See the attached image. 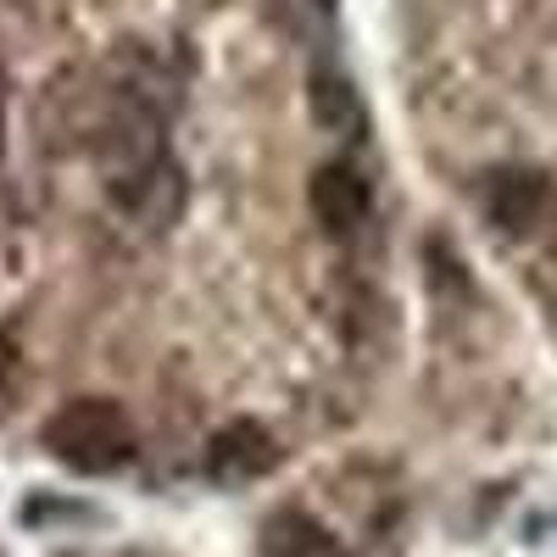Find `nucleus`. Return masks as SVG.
I'll return each mask as SVG.
<instances>
[{
  "mask_svg": "<svg viewBox=\"0 0 557 557\" xmlns=\"http://www.w3.org/2000/svg\"><path fill=\"white\" fill-rule=\"evenodd\" d=\"M257 557H351V552L312 513H301V507H278V513H268L262 530H257Z\"/></svg>",
  "mask_w": 557,
  "mask_h": 557,
  "instance_id": "nucleus-5",
  "label": "nucleus"
},
{
  "mask_svg": "<svg viewBox=\"0 0 557 557\" xmlns=\"http://www.w3.org/2000/svg\"><path fill=\"white\" fill-rule=\"evenodd\" d=\"M480 201H485V218L496 228H507V235H524V228L541 218L546 207V178L530 173V168H496L485 173L480 184Z\"/></svg>",
  "mask_w": 557,
  "mask_h": 557,
  "instance_id": "nucleus-4",
  "label": "nucleus"
},
{
  "mask_svg": "<svg viewBox=\"0 0 557 557\" xmlns=\"http://www.w3.org/2000/svg\"><path fill=\"white\" fill-rule=\"evenodd\" d=\"M307 201H312V218L330 228L335 240H346L351 228L368 218V207H374V196H368V178H362L357 168H346V162H323V168L312 173Z\"/></svg>",
  "mask_w": 557,
  "mask_h": 557,
  "instance_id": "nucleus-3",
  "label": "nucleus"
},
{
  "mask_svg": "<svg viewBox=\"0 0 557 557\" xmlns=\"http://www.w3.org/2000/svg\"><path fill=\"white\" fill-rule=\"evenodd\" d=\"M278 469V441L257 424V418H235V424H223L207 446V474L218 485H251L262 474Z\"/></svg>",
  "mask_w": 557,
  "mask_h": 557,
  "instance_id": "nucleus-2",
  "label": "nucleus"
},
{
  "mask_svg": "<svg viewBox=\"0 0 557 557\" xmlns=\"http://www.w3.org/2000/svg\"><path fill=\"white\" fill-rule=\"evenodd\" d=\"M0 151H7V78H0Z\"/></svg>",
  "mask_w": 557,
  "mask_h": 557,
  "instance_id": "nucleus-9",
  "label": "nucleus"
},
{
  "mask_svg": "<svg viewBox=\"0 0 557 557\" xmlns=\"http://www.w3.org/2000/svg\"><path fill=\"white\" fill-rule=\"evenodd\" d=\"M12 368H17V357H12V341L0 335V391H7V380H12Z\"/></svg>",
  "mask_w": 557,
  "mask_h": 557,
  "instance_id": "nucleus-8",
  "label": "nucleus"
},
{
  "mask_svg": "<svg viewBox=\"0 0 557 557\" xmlns=\"http://www.w3.org/2000/svg\"><path fill=\"white\" fill-rule=\"evenodd\" d=\"M39 441H45V451H51L62 469L89 474V480L117 474L123 462L134 457V424H128V412L117 401H107V396H78V401L57 407L51 418H45Z\"/></svg>",
  "mask_w": 557,
  "mask_h": 557,
  "instance_id": "nucleus-1",
  "label": "nucleus"
},
{
  "mask_svg": "<svg viewBox=\"0 0 557 557\" xmlns=\"http://www.w3.org/2000/svg\"><path fill=\"white\" fill-rule=\"evenodd\" d=\"M330 17H335V0H290V17H285V23H290L296 34H318Z\"/></svg>",
  "mask_w": 557,
  "mask_h": 557,
  "instance_id": "nucleus-7",
  "label": "nucleus"
},
{
  "mask_svg": "<svg viewBox=\"0 0 557 557\" xmlns=\"http://www.w3.org/2000/svg\"><path fill=\"white\" fill-rule=\"evenodd\" d=\"M307 101H312V117L323 128H335V134H362V96L351 89L346 73H335L330 62L312 67V89H307Z\"/></svg>",
  "mask_w": 557,
  "mask_h": 557,
  "instance_id": "nucleus-6",
  "label": "nucleus"
}]
</instances>
